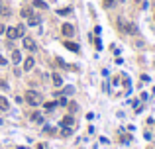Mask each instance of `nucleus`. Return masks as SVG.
<instances>
[{
	"label": "nucleus",
	"instance_id": "nucleus-7",
	"mask_svg": "<svg viewBox=\"0 0 155 149\" xmlns=\"http://www.w3.org/2000/svg\"><path fill=\"white\" fill-rule=\"evenodd\" d=\"M39 22H41V18L33 14V16H30V18H28V26H39Z\"/></svg>",
	"mask_w": 155,
	"mask_h": 149
},
{
	"label": "nucleus",
	"instance_id": "nucleus-19",
	"mask_svg": "<svg viewBox=\"0 0 155 149\" xmlns=\"http://www.w3.org/2000/svg\"><path fill=\"white\" fill-rule=\"evenodd\" d=\"M57 104H59V106H67V98H63V96H61V98L57 100Z\"/></svg>",
	"mask_w": 155,
	"mask_h": 149
},
{
	"label": "nucleus",
	"instance_id": "nucleus-21",
	"mask_svg": "<svg viewBox=\"0 0 155 149\" xmlns=\"http://www.w3.org/2000/svg\"><path fill=\"white\" fill-rule=\"evenodd\" d=\"M0 88H4V90H8V88H10V86H8V84L4 83V81H0Z\"/></svg>",
	"mask_w": 155,
	"mask_h": 149
},
{
	"label": "nucleus",
	"instance_id": "nucleus-22",
	"mask_svg": "<svg viewBox=\"0 0 155 149\" xmlns=\"http://www.w3.org/2000/svg\"><path fill=\"white\" fill-rule=\"evenodd\" d=\"M4 32H6V28H4L2 24H0V33H4Z\"/></svg>",
	"mask_w": 155,
	"mask_h": 149
},
{
	"label": "nucleus",
	"instance_id": "nucleus-17",
	"mask_svg": "<svg viewBox=\"0 0 155 149\" xmlns=\"http://www.w3.org/2000/svg\"><path fill=\"white\" fill-rule=\"evenodd\" d=\"M102 4H104V8H112L114 6V0H102Z\"/></svg>",
	"mask_w": 155,
	"mask_h": 149
},
{
	"label": "nucleus",
	"instance_id": "nucleus-15",
	"mask_svg": "<svg viewBox=\"0 0 155 149\" xmlns=\"http://www.w3.org/2000/svg\"><path fill=\"white\" fill-rule=\"evenodd\" d=\"M33 6H35V8H43V10H45L47 4L43 2V0H35V2H33Z\"/></svg>",
	"mask_w": 155,
	"mask_h": 149
},
{
	"label": "nucleus",
	"instance_id": "nucleus-13",
	"mask_svg": "<svg viewBox=\"0 0 155 149\" xmlns=\"http://www.w3.org/2000/svg\"><path fill=\"white\" fill-rule=\"evenodd\" d=\"M71 12H73V10H71L69 6H67V8H61V10H57V14H59V16H69Z\"/></svg>",
	"mask_w": 155,
	"mask_h": 149
},
{
	"label": "nucleus",
	"instance_id": "nucleus-16",
	"mask_svg": "<svg viewBox=\"0 0 155 149\" xmlns=\"http://www.w3.org/2000/svg\"><path fill=\"white\" fill-rule=\"evenodd\" d=\"M61 133H63V136L67 137V136H71V133H73V130H71V128H67V126H63V130H61Z\"/></svg>",
	"mask_w": 155,
	"mask_h": 149
},
{
	"label": "nucleus",
	"instance_id": "nucleus-12",
	"mask_svg": "<svg viewBox=\"0 0 155 149\" xmlns=\"http://www.w3.org/2000/svg\"><path fill=\"white\" fill-rule=\"evenodd\" d=\"M63 126H67V128H71V126H75V118H71V116H65V120H63Z\"/></svg>",
	"mask_w": 155,
	"mask_h": 149
},
{
	"label": "nucleus",
	"instance_id": "nucleus-3",
	"mask_svg": "<svg viewBox=\"0 0 155 149\" xmlns=\"http://www.w3.org/2000/svg\"><path fill=\"white\" fill-rule=\"evenodd\" d=\"M120 30L122 32H126V33H137V26L136 24H132V22H120Z\"/></svg>",
	"mask_w": 155,
	"mask_h": 149
},
{
	"label": "nucleus",
	"instance_id": "nucleus-9",
	"mask_svg": "<svg viewBox=\"0 0 155 149\" xmlns=\"http://www.w3.org/2000/svg\"><path fill=\"white\" fill-rule=\"evenodd\" d=\"M8 108H10V104H8V100H6L4 96H0V110H4V112H6Z\"/></svg>",
	"mask_w": 155,
	"mask_h": 149
},
{
	"label": "nucleus",
	"instance_id": "nucleus-10",
	"mask_svg": "<svg viewBox=\"0 0 155 149\" xmlns=\"http://www.w3.org/2000/svg\"><path fill=\"white\" fill-rule=\"evenodd\" d=\"M22 18H30V16H33V10L32 8H22Z\"/></svg>",
	"mask_w": 155,
	"mask_h": 149
},
{
	"label": "nucleus",
	"instance_id": "nucleus-25",
	"mask_svg": "<svg viewBox=\"0 0 155 149\" xmlns=\"http://www.w3.org/2000/svg\"><path fill=\"white\" fill-rule=\"evenodd\" d=\"M122 2H124V0H122Z\"/></svg>",
	"mask_w": 155,
	"mask_h": 149
},
{
	"label": "nucleus",
	"instance_id": "nucleus-20",
	"mask_svg": "<svg viewBox=\"0 0 155 149\" xmlns=\"http://www.w3.org/2000/svg\"><path fill=\"white\" fill-rule=\"evenodd\" d=\"M73 92H75L73 86H65V94H73Z\"/></svg>",
	"mask_w": 155,
	"mask_h": 149
},
{
	"label": "nucleus",
	"instance_id": "nucleus-18",
	"mask_svg": "<svg viewBox=\"0 0 155 149\" xmlns=\"http://www.w3.org/2000/svg\"><path fill=\"white\" fill-rule=\"evenodd\" d=\"M55 106H59V104H57V102H47V104H45V108H47V110H53Z\"/></svg>",
	"mask_w": 155,
	"mask_h": 149
},
{
	"label": "nucleus",
	"instance_id": "nucleus-14",
	"mask_svg": "<svg viewBox=\"0 0 155 149\" xmlns=\"http://www.w3.org/2000/svg\"><path fill=\"white\" fill-rule=\"evenodd\" d=\"M20 59H22L20 51H12V63H20Z\"/></svg>",
	"mask_w": 155,
	"mask_h": 149
},
{
	"label": "nucleus",
	"instance_id": "nucleus-23",
	"mask_svg": "<svg viewBox=\"0 0 155 149\" xmlns=\"http://www.w3.org/2000/svg\"><path fill=\"white\" fill-rule=\"evenodd\" d=\"M0 65H6V59H2V57H0Z\"/></svg>",
	"mask_w": 155,
	"mask_h": 149
},
{
	"label": "nucleus",
	"instance_id": "nucleus-4",
	"mask_svg": "<svg viewBox=\"0 0 155 149\" xmlns=\"http://www.w3.org/2000/svg\"><path fill=\"white\" fill-rule=\"evenodd\" d=\"M61 33H63L65 37H73L75 35V26L73 24H63L61 26Z\"/></svg>",
	"mask_w": 155,
	"mask_h": 149
},
{
	"label": "nucleus",
	"instance_id": "nucleus-6",
	"mask_svg": "<svg viewBox=\"0 0 155 149\" xmlns=\"http://www.w3.org/2000/svg\"><path fill=\"white\" fill-rule=\"evenodd\" d=\"M33 65H35V61H33V57H28L26 61H24V71H32Z\"/></svg>",
	"mask_w": 155,
	"mask_h": 149
},
{
	"label": "nucleus",
	"instance_id": "nucleus-11",
	"mask_svg": "<svg viewBox=\"0 0 155 149\" xmlns=\"http://www.w3.org/2000/svg\"><path fill=\"white\" fill-rule=\"evenodd\" d=\"M51 77H53V83H55V86H61V84H63V78L59 77V73H53Z\"/></svg>",
	"mask_w": 155,
	"mask_h": 149
},
{
	"label": "nucleus",
	"instance_id": "nucleus-8",
	"mask_svg": "<svg viewBox=\"0 0 155 149\" xmlns=\"http://www.w3.org/2000/svg\"><path fill=\"white\" fill-rule=\"evenodd\" d=\"M65 47H67L69 51H73V53L79 51V45H77V43H71V41H65Z\"/></svg>",
	"mask_w": 155,
	"mask_h": 149
},
{
	"label": "nucleus",
	"instance_id": "nucleus-5",
	"mask_svg": "<svg viewBox=\"0 0 155 149\" xmlns=\"http://www.w3.org/2000/svg\"><path fill=\"white\" fill-rule=\"evenodd\" d=\"M24 47H26L28 51H35V49H38V45L33 43L32 37H24Z\"/></svg>",
	"mask_w": 155,
	"mask_h": 149
},
{
	"label": "nucleus",
	"instance_id": "nucleus-1",
	"mask_svg": "<svg viewBox=\"0 0 155 149\" xmlns=\"http://www.w3.org/2000/svg\"><path fill=\"white\" fill-rule=\"evenodd\" d=\"M26 102L30 106H39V104H43V96L38 90H28L26 92Z\"/></svg>",
	"mask_w": 155,
	"mask_h": 149
},
{
	"label": "nucleus",
	"instance_id": "nucleus-2",
	"mask_svg": "<svg viewBox=\"0 0 155 149\" xmlns=\"http://www.w3.org/2000/svg\"><path fill=\"white\" fill-rule=\"evenodd\" d=\"M24 32H26V28H24V26L8 28V30H6V35H8V39H18V37H22V35H24Z\"/></svg>",
	"mask_w": 155,
	"mask_h": 149
},
{
	"label": "nucleus",
	"instance_id": "nucleus-24",
	"mask_svg": "<svg viewBox=\"0 0 155 149\" xmlns=\"http://www.w3.org/2000/svg\"><path fill=\"white\" fill-rule=\"evenodd\" d=\"M136 2H142V0H136Z\"/></svg>",
	"mask_w": 155,
	"mask_h": 149
}]
</instances>
